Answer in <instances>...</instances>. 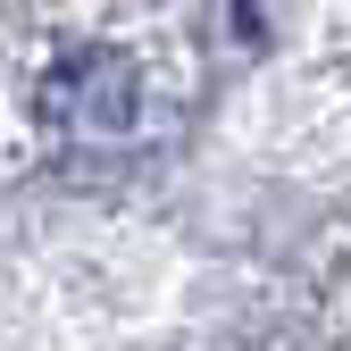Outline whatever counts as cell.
Listing matches in <instances>:
<instances>
[{"label": "cell", "mask_w": 351, "mask_h": 351, "mask_svg": "<svg viewBox=\"0 0 351 351\" xmlns=\"http://www.w3.org/2000/svg\"><path fill=\"white\" fill-rule=\"evenodd\" d=\"M42 117L59 134H84V143H109L134 125V59L109 51V42H84L67 51L51 75H42Z\"/></svg>", "instance_id": "6da1fadb"}]
</instances>
